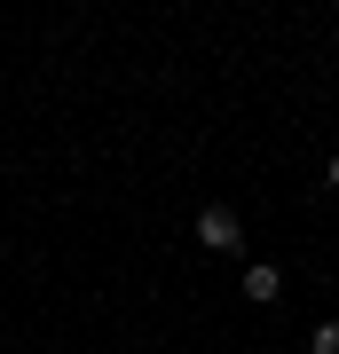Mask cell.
Listing matches in <instances>:
<instances>
[{"mask_svg": "<svg viewBox=\"0 0 339 354\" xmlns=\"http://www.w3.org/2000/svg\"><path fill=\"white\" fill-rule=\"evenodd\" d=\"M198 244L205 252H245V221L229 213V205H205L198 213Z\"/></svg>", "mask_w": 339, "mask_h": 354, "instance_id": "6da1fadb", "label": "cell"}, {"mask_svg": "<svg viewBox=\"0 0 339 354\" xmlns=\"http://www.w3.org/2000/svg\"><path fill=\"white\" fill-rule=\"evenodd\" d=\"M277 291H284V268H268V260H245V299H252V307H268Z\"/></svg>", "mask_w": 339, "mask_h": 354, "instance_id": "7a4b0ae2", "label": "cell"}, {"mask_svg": "<svg viewBox=\"0 0 339 354\" xmlns=\"http://www.w3.org/2000/svg\"><path fill=\"white\" fill-rule=\"evenodd\" d=\"M308 354H339V315H324V323L308 330Z\"/></svg>", "mask_w": 339, "mask_h": 354, "instance_id": "3957f363", "label": "cell"}, {"mask_svg": "<svg viewBox=\"0 0 339 354\" xmlns=\"http://www.w3.org/2000/svg\"><path fill=\"white\" fill-rule=\"evenodd\" d=\"M324 189H331V197H339V158H331V165H324Z\"/></svg>", "mask_w": 339, "mask_h": 354, "instance_id": "277c9868", "label": "cell"}]
</instances>
